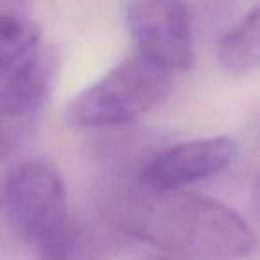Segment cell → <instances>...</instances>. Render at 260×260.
<instances>
[{
  "mask_svg": "<svg viewBox=\"0 0 260 260\" xmlns=\"http://www.w3.org/2000/svg\"><path fill=\"white\" fill-rule=\"evenodd\" d=\"M4 205L25 242L40 251L70 224L68 196L57 168L47 160L20 162L4 184Z\"/></svg>",
  "mask_w": 260,
  "mask_h": 260,
  "instance_id": "3",
  "label": "cell"
},
{
  "mask_svg": "<svg viewBox=\"0 0 260 260\" xmlns=\"http://www.w3.org/2000/svg\"><path fill=\"white\" fill-rule=\"evenodd\" d=\"M38 260H104V241L94 228L79 221L70 224L45 248Z\"/></svg>",
  "mask_w": 260,
  "mask_h": 260,
  "instance_id": "9",
  "label": "cell"
},
{
  "mask_svg": "<svg viewBox=\"0 0 260 260\" xmlns=\"http://www.w3.org/2000/svg\"><path fill=\"white\" fill-rule=\"evenodd\" d=\"M253 207H255V212L260 217V171L256 175L255 185H253Z\"/></svg>",
  "mask_w": 260,
  "mask_h": 260,
  "instance_id": "11",
  "label": "cell"
},
{
  "mask_svg": "<svg viewBox=\"0 0 260 260\" xmlns=\"http://www.w3.org/2000/svg\"><path fill=\"white\" fill-rule=\"evenodd\" d=\"M237 155V143L226 136L194 139L153 155L143 166L139 185L152 191H182L224 171Z\"/></svg>",
  "mask_w": 260,
  "mask_h": 260,
  "instance_id": "5",
  "label": "cell"
},
{
  "mask_svg": "<svg viewBox=\"0 0 260 260\" xmlns=\"http://www.w3.org/2000/svg\"><path fill=\"white\" fill-rule=\"evenodd\" d=\"M217 61L230 73H248L260 66V6L224 34Z\"/></svg>",
  "mask_w": 260,
  "mask_h": 260,
  "instance_id": "7",
  "label": "cell"
},
{
  "mask_svg": "<svg viewBox=\"0 0 260 260\" xmlns=\"http://www.w3.org/2000/svg\"><path fill=\"white\" fill-rule=\"evenodd\" d=\"M126 25L138 54L166 72L194 62L192 18L185 0H128Z\"/></svg>",
  "mask_w": 260,
  "mask_h": 260,
  "instance_id": "4",
  "label": "cell"
},
{
  "mask_svg": "<svg viewBox=\"0 0 260 260\" xmlns=\"http://www.w3.org/2000/svg\"><path fill=\"white\" fill-rule=\"evenodd\" d=\"M171 73L136 54L68 102L64 119L75 128L123 126L162 104Z\"/></svg>",
  "mask_w": 260,
  "mask_h": 260,
  "instance_id": "2",
  "label": "cell"
},
{
  "mask_svg": "<svg viewBox=\"0 0 260 260\" xmlns=\"http://www.w3.org/2000/svg\"><path fill=\"white\" fill-rule=\"evenodd\" d=\"M32 128V119H15L0 116V160L9 159L25 143Z\"/></svg>",
  "mask_w": 260,
  "mask_h": 260,
  "instance_id": "10",
  "label": "cell"
},
{
  "mask_svg": "<svg viewBox=\"0 0 260 260\" xmlns=\"http://www.w3.org/2000/svg\"><path fill=\"white\" fill-rule=\"evenodd\" d=\"M118 230L166 253L196 260H241L256 249V235L234 209L182 191L139 185L111 203Z\"/></svg>",
  "mask_w": 260,
  "mask_h": 260,
  "instance_id": "1",
  "label": "cell"
},
{
  "mask_svg": "<svg viewBox=\"0 0 260 260\" xmlns=\"http://www.w3.org/2000/svg\"><path fill=\"white\" fill-rule=\"evenodd\" d=\"M4 207V185L0 184V209Z\"/></svg>",
  "mask_w": 260,
  "mask_h": 260,
  "instance_id": "12",
  "label": "cell"
},
{
  "mask_svg": "<svg viewBox=\"0 0 260 260\" xmlns=\"http://www.w3.org/2000/svg\"><path fill=\"white\" fill-rule=\"evenodd\" d=\"M141 260H170V258H166V256H146V258Z\"/></svg>",
  "mask_w": 260,
  "mask_h": 260,
  "instance_id": "13",
  "label": "cell"
},
{
  "mask_svg": "<svg viewBox=\"0 0 260 260\" xmlns=\"http://www.w3.org/2000/svg\"><path fill=\"white\" fill-rule=\"evenodd\" d=\"M41 29L23 16H0V75L13 72L38 50Z\"/></svg>",
  "mask_w": 260,
  "mask_h": 260,
  "instance_id": "8",
  "label": "cell"
},
{
  "mask_svg": "<svg viewBox=\"0 0 260 260\" xmlns=\"http://www.w3.org/2000/svg\"><path fill=\"white\" fill-rule=\"evenodd\" d=\"M57 77V55L38 48L13 72L0 75V116L34 119Z\"/></svg>",
  "mask_w": 260,
  "mask_h": 260,
  "instance_id": "6",
  "label": "cell"
}]
</instances>
